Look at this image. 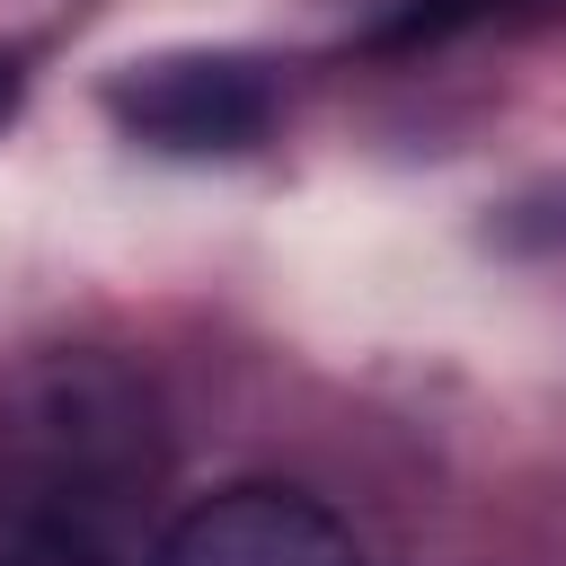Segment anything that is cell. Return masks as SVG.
I'll list each match as a JSON object with an SVG mask.
<instances>
[{
	"mask_svg": "<svg viewBox=\"0 0 566 566\" xmlns=\"http://www.w3.org/2000/svg\"><path fill=\"white\" fill-rule=\"evenodd\" d=\"M9 115H18V62L0 53V124H9Z\"/></svg>",
	"mask_w": 566,
	"mask_h": 566,
	"instance_id": "277c9868",
	"label": "cell"
},
{
	"mask_svg": "<svg viewBox=\"0 0 566 566\" xmlns=\"http://www.w3.org/2000/svg\"><path fill=\"white\" fill-rule=\"evenodd\" d=\"M106 106H115L124 133H142L150 150H177V159L248 150L274 124V88L239 53H159V62H133Z\"/></svg>",
	"mask_w": 566,
	"mask_h": 566,
	"instance_id": "6da1fadb",
	"label": "cell"
},
{
	"mask_svg": "<svg viewBox=\"0 0 566 566\" xmlns=\"http://www.w3.org/2000/svg\"><path fill=\"white\" fill-rule=\"evenodd\" d=\"M0 566H150L124 522H0Z\"/></svg>",
	"mask_w": 566,
	"mask_h": 566,
	"instance_id": "3957f363",
	"label": "cell"
},
{
	"mask_svg": "<svg viewBox=\"0 0 566 566\" xmlns=\"http://www.w3.org/2000/svg\"><path fill=\"white\" fill-rule=\"evenodd\" d=\"M150 566H363V548L310 486H221L150 539Z\"/></svg>",
	"mask_w": 566,
	"mask_h": 566,
	"instance_id": "7a4b0ae2",
	"label": "cell"
}]
</instances>
